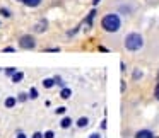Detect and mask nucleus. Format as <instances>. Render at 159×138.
<instances>
[{"label":"nucleus","instance_id":"nucleus-1","mask_svg":"<svg viewBox=\"0 0 159 138\" xmlns=\"http://www.w3.org/2000/svg\"><path fill=\"white\" fill-rule=\"evenodd\" d=\"M101 28L106 32H118L121 28V19L118 14H106L103 19H101Z\"/></svg>","mask_w":159,"mask_h":138},{"label":"nucleus","instance_id":"nucleus-2","mask_svg":"<svg viewBox=\"0 0 159 138\" xmlns=\"http://www.w3.org/2000/svg\"><path fill=\"white\" fill-rule=\"evenodd\" d=\"M142 46H144V38H142L139 32H130V34H127V38H125V48H127L128 51H139Z\"/></svg>","mask_w":159,"mask_h":138},{"label":"nucleus","instance_id":"nucleus-3","mask_svg":"<svg viewBox=\"0 0 159 138\" xmlns=\"http://www.w3.org/2000/svg\"><path fill=\"white\" fill-rule=\"evenodd\" d=\"M19 46H21L22 50H34L36 48V41L34 38H33L31 34H24L19 38Z\"/></svg>","mask_w":159,"mask_h":138},{"label":"nucleus","instance_id":"nucleus-4","mask_svg":"<svg viewBox=\"0 0 159 138\" xmlns=\"http://www.w3.org/2000/svg\"><path fill=\"white\" fill-rule=\"evenodd\" d=\"M135 138H154V133L151 130H139L135 133Z\"/></svg>","mask_w":159,"mask_h":138},{"label":"nucleus","instance_id":"nucleus-5","mask_svg":"<svg viewBox=\"0 0 159 138\" xmlns=\"http://www.w3.org/2000/svg\"><path fill=\"white\" fill-rule=\"evenodd\" d=\"M46 26H48V22L43 19L41 22H38V24L34 26V31H36V32H45V31H46Z\"/></svg>","mask_w":159,"mask_h":138},{"label":"nucleus","instance_id":"nucleus-6","mask_svg":"<svg viewBox=\"0 0 159 138\" xmlns=\"http://www.w3.org/2000/svg\"><path fill=\"white\" fill-rule=\"evenodd\" d=\"M21 2L26 7H38V5L41 4V0H21Z\"/></svg>","mask_w":159,"mask_h":138},{"label":"nucleus","instance_id":"nucleus-7","mask_svg":"<svg viewBox=\"0 0 159 138\" xmlns=\"http://www.w3.org/2000/svg\"><path fill=\"white\" fill-rule=\"evenodd\" d=\"M70 96H72V90H70L69 87H63V89L60 90V97H62V99H70Z\"/></svg>","mask_w":159,"mask_h":138},{"label":"nucleus","instance_id":"nucleus-8","mask_svg":"<svg viewBox=\"0 0 159 138\" xmlns=\"http://www.w3.org/2000/svg\"><path fill=\"white\" fill-rule=\"evenodd\" d=\"M72 126V119L70 118H63L62 121H60V128H63V130H67V128Z\"/></svg>","mask_w":159,"mask_h":138},{"label":"nucleus","instance_id":"nucleus-9","mask_svg":"<svg viewBox=\"0 0 159 138\" xmlns=\"http://www.w3.org/2000/svg\"><path fill=\"white\" fill-rule=\"evenodd\" d=\"M87 124H89V118L82 116V118H79V119H77V126H79V128H86Z\"/></svg>","mask_w":159,"mask_h":138},{"label":"nucleus","instance_id":"nucleus-10","mask_svg":"<svg viewBox=\"0 0 159 138\" xmlns=\"http://www.w3.org/2000/svg\"><path fill=\"white\" fill-rule=\"evenodd\" d=\"M22 79H24V73H22V72H16L14 75H12V82H14V84H19Z\"/></svg>","mask_w":159,"mask_h":138},{"label":"nucleus","instance_id":"nucleus-11","mask_svg":"<svg viewBox=\"0 0 159 138\" xmlns=\"http://www.w3.org/2000/svg\"><path fill=\"white\" fill-rule=\"evenodd\" d=\"M94 17H96V11L93 9V11L89 12V15L86 17V24H87V26H93V21H94Z\"/></svg>","mask_w":159,"mask_h":138},{"label":"nucleus","instance_id":"nucleus-12","mask_svg":"<svg viewBox=\"0 0 159 138\" xmlns=\"http://www.w3.org/2000/svg\"><path fill=\"white\" fill-rule=\"evenodd\" d=\"M16 102H17V99H16V97H7V99H5V107H9V109H11V107L16 106Z\"/></svg>","mask_w":159,"mask_h":138},{"label":"nucleus","instance_id":"nucleus-13","mask_svg":"<svg viewBox=\"0 0 159 138\" xmlns=\"http://www.w3.org/2000/svg\"><path fill=\"white\" fill-rule=\"evenodd\" d=\"M53 85H55V79H45L43 80V87H45V89H52Z\"/></svg>","mask_w":159,"mask_h":138},{"label":"nucleus","instance_id":"nucleus-14","mask_svg":"<svg viewBox=\"0 0 159 138\" xmlns=\"http://www.w3.org/2000/svg\"><path fill=\"white\" fill-rule=\"evenodd\" d=\"M38 89H36V87H31V89H29V99H38Z\"/></svg>","mask_w":159,"mask_h":138},{"label":"nucleus","instance_id":"nucleus-15","mask_svg":"<svg viewBox=\"0 0 159 138\" xmlns=\"http://www.w3.org/2000/svg\"><path fill=\"white\" fill-rule=\"evenodd\" d=\"M53 79H55V85H60V87H62V89H63V87H65V82H63V80H62V77H60V75L53 77Z\"/></svg>","mask_w":159,"mask_h":138},{"label":"nucleus","instance_id":"nucleus-16","mask_svg":"<svg viewBox=\"0 0 159 138\" xmlns=\"http://www.w3.org/2000/svg\"><path fill=\"white\" fill-rule=\"evenodd\" d=\"M28 99H29V94H26V92H21V94H19V97H17L19 102H26Z\"/></svg>","mask_w":159,"mask_h":138},{"label":"nucleus","instance_id":"nucleus-17","mask_svg":"<svg viewBox=\"0 0 159 138\" xmlns=\"http://www.w3.org/2000/svg\"><path fill=\"white\" fill-rule=\"evenodd\" d=\"M16 72H17V70H16L14 67H9V68H5V75H9V77H12Z\"/></svg>","mask_w":159,"mask_h":138},{"label":"nucleus","instance_id":"nucleus-18","mask_svg":"<svg viewBox=\"0 0 159 138\" xmlns=\"http://www.w3.org/2000/svg\"><path fill=\"white\" fill-rule=\"evenodd\" d=\"M0 15H4V17H11V11H9V9H0Z\"/></svg>","mask_w":159,"mask_h":138},{"label":"nucleus","instance_id":"nucleus-19","mask_svg":"<svg viewBox=\"0 0 159 138\" xmlns=\"http://www.w3.org/2000/svg\"><path fill=\"white\" fill-rule=\"evenodd\" d=\"M65 111H67L65 106H60V107H57V109H55V113L57 114H65Z\"/></svg>","mask_w":159,"mask_h":138},{"label":"nucleus","instance_id":"nucleus-20","mask_svg":"<svg viewBox=\"0 0 159 138\" xmlns=\"http://www.w3.org/2000/svg\"><path fill=\"white\" fill-rule=\"evenodd\" d=\"M43 138H55V133L50 130V131H46V133H43Z\"/></svg>","mask_w":159,"mask_h":138},{"label":"nucleus","instance_id":"nucleus-21","mask_svg":"<svg viewBox=\"0 0 159 138\" xmlns=\"http://www.w3.org/2000/svg\"><path fill=\"white\" fill-rule=\"evenodd\" d=\"M46 53H57V51H60V48H48V50H45Z\"/></svg>","mask_w":159,"mask_h":138},{"label":"nucleus","instance_id":"nucleus-22","mask_svg":"<svg viewBox=\"0 0 159 138\" xmlns=\"http://www.w3.org/2000/svg\"><path fill=\"white\" fill-rule=\"evenodd\" d=\"M4 53H14V48H12V46H7V48H4Z\"/></svg>","mask_w":159,"mask_h":138},{"label":"nucleus","instance_id":"nucleus-23","mask_svg":"<svg viewBox=\"0 0 159 138\" xmlns=\"http://www.w3.org/2000/svg\"><path fill=\"white\" fill-rule=\"evenodd\" d=\"M154 96H156V99L159 101V84L156 85V90H154Z\"/></svg>","mask_w":159,"mask_h":138},{"label":"nucleus","instance_id":"nucleus-24","mask_svg":"<svg viewBox=\"0 0 159 138\" xmlns=\"http://www.w3.org/2000/svg\"><path fill=\"white\" fill-rule=\"evenodd\" d=\"M33 138H43V133H39V131H36V133L33 135Z\"/></svg>","mask_w":159,"mask_h":138},{"label":"nucleus","instance_id":"nucleus-25","mask_svg":"<svg viewBox=\"0 0 159 138\" xmlns=\"http://www.w3.org/2000/svg\"><path fill=\"white\" fill-rule=\"evenodd\" d=\"M89 138H101V135H99V133H93Z\"/></svg>","mask_w":159,"mask_h":138},{"label":"nucleus","instance_id":"nucleus-26","mask_svg":"<svg viewBox=\"0 0 159 138\" xmlns=\"http://www.w3.org/2000/svg\"><path fill=\"white\" fill-rule=\"evenodd\" d=\"M104 128H106V119L101 121V130H104Z\"/></svg>","mask_w":159,"mask_h":138},{"label":"nucleus","instance_id":"nucleus-27","mask_svg":"<svg viewBox=\"0 0 159 138\" xmlns=\"http://www.w3.org/2000/svg\"><path fill=\"white\" fill-rule=\"evenodd\" d=\"M140 75H142V73H140V72H139V70H137V72H135V73H134V77H135V79H140Z\"/></svg>","mask_w":159,"mask_h":138},{"label":"nucleus","instance_id":"nucleus-28","mask_svg":"<svg viewBox=\"0 0 159 138\" xmlns=\"http://www.w3.org/2000/svg\"><path fill=\"white\" fill-rule=\"evenodd\" d=\"M17 138H28V136H26L24 133H21V131H19V133H17Z\"/></svg>","mask_w":159,"mask_h":138},{"label":"nucleus","instance_id":"nucleus-29","mask_svg":"<svg viewBox=\"0 0 159 138\" xmlns=\"http://www.w3.org/2000/svg\"><path fill=\"white\" fill-rule=\"evenodd\" d=\"M99 2H101V0H93V4H94V5H98Z\"/></svg>","mask_w":159,"mask_h":138},{"label":"nucleus","instance_id":"nucleus-30","mask_svg":"<svg viewBox=\"0 0 159 138\" xmlns=\"http://www.w3.org/2000/svg\"><path fill=\"white\" fill-rule=\"evenodd\" d=\"M157 82H159V73H157Z\"/></svg>","mask_w":159,"mask_h":138},{"label":"nucleus","instance_id":"nucleus-31","mask_svg":"<svg viewBox=\"0 0 159 138\" xmlns=\"http://www.w3.org/2000/svg\"><path fill=\"white\" fill-rule=\"evenodd\" d=\"M154 138H159V136H154Z\"/></svg>","mask_w":159,"mask_h":138}]
</instances>
